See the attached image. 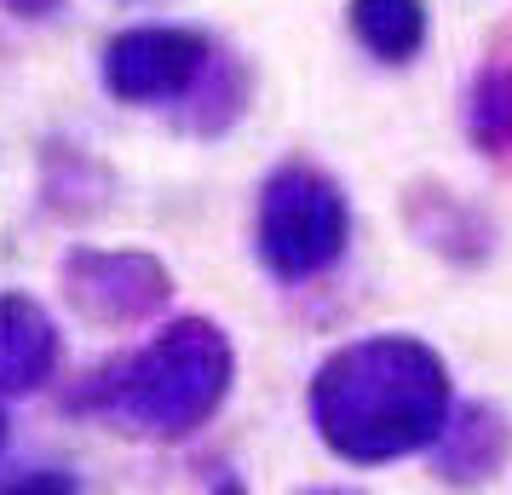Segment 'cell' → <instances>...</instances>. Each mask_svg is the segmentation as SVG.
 Instances as JSON below:
<instances>
[{"label": "cell", "mask_w": 512, "mask_h": 495, "mask_svg": "<svg viewBox=\"0 0 512 495\" xmlns=\"http://www.w3.org/2000/svg\"><path fill=\"white\" fill-rule=\"evenodd\" d=\"M449 409V375L420 340H363L317 375L323 438L351 461H392L432 444Z\"/></svg>", "instance_id": "6da1fadb"}, {"label": "cell", "mask_w": 512, "mask_h": 495, "mask_svg": "<svg viewBox=\"0 0 512 495\" xmlns=\"http://www.w3.org/2000/svg\"><path fill=\"white\" fill-rule=\"evenodd\" d=\"M259 236H265V260L277 265L282 277H311L346 242V202H340V190L328 185V179L294 167L265 196Z\"/></svg>", "instance_id": "7a4b0ae2"}, {"label": "cell", "mask_w": 512, "mask_h": 495, "mask_svg": "<svg viewBox=\"0 0 512 495\" xmlns=\"http://www.w3.org/2000/svg\"><path fill=\"white\" fill-rule=\"evenodd\" d=\"M196 58H202L196 35H167V29L133 35V41L116 47V81H121V93H139V98L179 93L190 81V70H196Z\"/></svg>", "instance_id": "3957f363"}, {"label": "cell", "mask_w": 512, "mask_h": 495, "mask_svg": "<svg viewBox=\"0 0 512 495\" xmlns=\"http://www.w3.org/2000/svg\"><path fill=\"white\" fill-rule=\"evenodd\" d=\"M351 24H357L369 52L403 64L426 41V6L420 0H351Z\"/></svg>", "instance_id": "277c9868"}, {"label": "cell", "mask_w": 512, "mask_h": 495, "mask_svg": "<svg viewBox=\"0 0 512 495\" xmlns=\"http://www.w3.org/2000/svg\"><path fill=\"white\" fill-rule=\"evenodd\" d=\"M472 127H478L489 144H507L512 139V75L484 81V93L472 98Z\"/></svg>", "instance_id": "5b68a950"}]
</instances>
